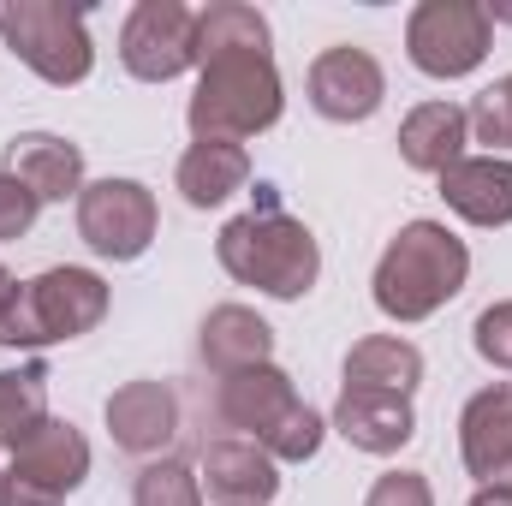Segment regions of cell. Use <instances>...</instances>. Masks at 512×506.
<instances>
[{
  "label": "cell",
  "mask_w": 512,
  "mask_h": 506,
  "mask_svg": "<svg viewBox=\"0 0 512 506\" xmlns=\"http://www.w3.org/2000/svg\"><path fill=\"white\" fill-rule=\"evenodd\" d=\"M215 256L221 268L239 280V286H256L268 298H304L322 274V251H316V233L280 209V191L274 185H256V209L233 215L215 239Z\"/></svg>",
  "instance_id": "obj_1"
},
{
  "label": "cell",
  "mask_w": 512,
  "mask_h": 506,
  "mask_svg": "<svg viewBox=\"0 0 512 506\" xmlns=\"http://www.w3.org/2000/svg\"><path fill=\"white\" fill-rule=\"evenodd\" d=\"M465 280H471V251L459 233H447L441 221H405L376 262L370 292L387 322H429L441 304L465 292Z\"/></svg>",
  "instance_id": "obj_2"
},
{
  "label": "cell",
  "mask_w": 512,
  "mask_h": 506,
  "mask_svg": "<svg viewBox=\"0 0 512 506\" xmlns=\"http://www.w3.org/2000/svg\"><path fill=\"white\" fill-rule=\"evenodd\" d=\"M197 90L185 108V126L197 143H245L280 126L286 114V84L274 72V54H221L197 66Z\"/></svg>",
  "instance_id": "obj_3"
},
{
  "label": "cell",
  "mask_w": 512,
  "mask_h": 506,
  "mask_svg": "<svg viewBox=\"0 0 512 506\" xmlns=\"http://www.w3.org/2000/svg\"><path fill=\"white\" fill-rule=\"evenodd\" d=\"M108 316V280L96 268H42L36 280H18L6 310H0V346L6 352H36L54 340H78Z\"/></svg>",
  "instance_id": "obj_4"
},
{
  "label": "cell",
  "mask_w": 512,
  "mask_h": 506,
  "mask_svg": "<svg viewBox=\"0 0 512 506\" xmlns=\"http://www.w3.org/2000/svg\"><path fill=\"white\" fill-rule=\"evenodd\" d=\"M0 42L12 60H24L42 84H84L96 66V42L84 24V6L66 0H6L0 6Z\"/></svg>",
  "instance_id": "obj_5"
},
{
  "label": "cell",
  "mask_w": 512,
  "mask_h": 506,
  "mask_svg": "<svg viewBox=\"0 0 512 506\" xmlns=\"http://www.w3.org/2000/svg\"><path fill=\"white\" fill-rule=\"evenodd\" d=\"M495 48V18L477 0H423L405 18V54L423 78H471Z\"/></svg>",
  "instance_id": "obj_6"
},
{
  "label": "cell",
  "mask_w": 512,
  "mask_h": 506,
  "mask_svg": "<svg viewBox=\"0 0 512 506\" xmlns=\"http://www.w3.org/2000/svg\"><path fill=\"white\" fill-rule=\"evenodd\" d=\"M161 233L155 191L143 179H96L78 191V239L108 262H137Z\"/></svg>",
  "instance_id": "obj_7"
},
{
  "label": "cell",
  "mask_w": 512,
  "mask_h": 506,
  "mask_svg": "<svg viewBox=\"0 0 512 506\" xmlns=\"http://www.w3.org/2000/svg\"><path fill=\"white\" fill-rule=\"evenodd\" d=\"M120 60L143 84H173L197 66V12L185 0H137L120 24Z\"/></svg>",
  "instance_id": "obj_8"
},
{
  "label": "cell",
  "mask_w": 512,
  "mask_h": 506,
  "mask_svg": "<svg viewBox=\"0 0 512 506\" xmlns=\"http://www.w3.org/2000/svg\"><path fill=\"white\" fill-rule=\"evenodd\" d=\"M387 72L370 48H322L310 60V108L334 126H358L382 108Z\"/></svg>",
  "instance_id": "obj_9"
},
{
  "label": "cell",
  "mask_w": 512,
  "mask_h": 506,
  "mask_svg": "<svg viewBox=\"0 0 512 506\" xmlns=\"http://www.w3.org/2000/svg\"><path fill=\"white\" fill-rule=\"evenodd\" d=\"M459 459L483 489L512 483V381H495L459 411Z\"/></svg>",
  "instance_id": "obj_10"
},
{
  "label": "cell",
  "mask_w": 512,
  "mask_h": 506,
  "mask_svg": "<svg viewBox=\"0 0 512 506\" xmlns=\"http://www.w3.org/2000/svg\"><path fill=\"white\" fill-rule=\"evenodd\" d=\"M36 203H66L84 191V149L72 137H54V131H18L6 143V167Z\"/></svg>",
  "instance_id": "obj_11"
},
{
  "label": "cell",
  "mask_w": 512,
  "mask_h": 506,
  "mask_svg": "<svg viewBox=\"0 0 512 506\" xmlns=\"http://www.w3.org/2000/svg\"><path fill=\"white\" fill-rule=\"evenodd\" d=\"M108 435L131 459H155L179 435V399L167 381H126L108 399Z\"/></svg>",
  "instance_id": "obj_12"
},
{
  "label": "cell",
  "mask_w": 512,
  "mask_h": 506,
  "mask_svg": "<svg viewBox=\"0 0 512 506\" xmlns=\"http://www.w3.org/2000/svg\"><path fill=\"white\" fill-rule=\"evenodd\" d=\"M292 405H298V387H292V376H286L280 364L239 370V376H227L221 387H215V411H221V423L239 429V435L256 441V447L274 435V423H280Z\"/></svg>",
  "instance_id": "obj_13"
},
{
  "label": "cell",
  "mask_w": 512,
  "mask_h": 506,
  "mask_svg": "<svg viewBox=\"0 0 512 506\" xmlns=\"http://www.w3.org/2000/svg\"><path fill=\"white\" fill-rule=\"evenodd\" d=\"M334 429L358 447V453H399L417 435V411L411 393H382V387H340L334 405Z\"/></svg>",
  "instance_id": "obj_14"
},
{
  "label": "cell",
  "mask_w": 512,
  "mask_h": 506,
  "mask_svg": "<svg viewBox=\"0 0 512 506\" xmlns=\"http://www.w3.org/2000/svg\"><path fill=\"white\" fill-rule=\"evenodd\" d=\"M12 471L18 477H30V483H42V489H54L60 501L90 477V441L66 423V417H42L18 447H12Z\"/></svg>",
  "instance_id": "obj_15"
},
{
  "label": "cell",
  "mask_w": 512,
  "mask_h": 506,
  "mask_svg": "<svg viewBox=\"0 0 512 506\" xmlns=\"http://www.w3.org/2000/svg\"><path fill=\"white\" fill-rule=\"evenodd\" d=\"M441 197L471 227H507L512 221V161L507 155H465L441 173Z\"/></svg>",
  "instance_id": "obj_16"
},
{
  "label": "cell",
  "mask_w": 512,
  "mask_h": 506,
  "mask_svg": "<svg viewBox=\"0 0 512 506\" xmlns=\"http://www.w3.org/2000/svg\"><path fill=\"white\" fill-rule=\"evenodd\" d=\"M203 483L221 506H268L280 495V465L245 441V435H227L203 453Z\"/></svg>",
  "instance_id": "obj_17"
},
{
  "label": "cell",
  "mask_w": 512,
  "mask_h": 506,
  "mask_svg": "<svg viewBox=\"0 0 512 506\" xmlns=\"http://www.w3.org/2000/svg\"><path fill=\"white\" fill-rule=\"evenodd\" d=\"M197 352H203V364L215 370V376H239V370H256V364H268V352H274V328L256 316L251 304H215L209 316H203V340H197Z\"/></svg>",
  "instance_id": "obj_18"
},
{
  "label": "cell",
  "mask_w": 512,
  "mask_h": 506,
  "mask_svg": "<svg viewBox=\"0 0 512 506\" xmlns=\"http://www.w3.org/2000/svg\"><path fill=\"white\" fill-rule=\"evenodd\" d=\"M465 143H471V114L459 102H423L399 120V155L417 173L441 179L453 161H465Z\"/></svg>",
  "instance_id": "obj_19"
},
{
  "label": "cell",
  "mask_w": 512,
  "mask_h": 506,
  "mask_svg": "<svg viewBox=\"0 0 512 506\" xmlns=\"http://www.w3.org/2000/svg\"><path fill=\"white\" fill-rule=\"evenodd\" d=\"M173 185L191 209H221L251 185V155L245 143H191L173 167Z\"/></svg>",
  "instance_id": "obj_20"
},
{
  "label": "cell",
  "mask_w": 512,
  "mask_h": 506,
  "mask_svg": "<svg viewBox=\"0 0 512 506\" xmlns=\"http://www.w3.org/2000/svg\"><path fill=\"white\" fill-rule=\"evenodd\" d=\"M268 48H274V30L245 0H215L197 12V66L221 54H268Z\"/></svg>",
  "instance_id": "obj_21"
},
{
  "label": "cell",
  "mask_w": 512,
  "mask_h": 506,
  "mask_svg": "<svg viewBox=\"0 0 512 506\" xmlns=\"http://www.w3.org/2000/svg\"><path fill=\"white\" fill-rule=\"evenodd\" d=\"M423 381V352L399 334H370L346 352V387H382V393H411Z\"/></svg>",
  "instance_id": "obj_22"
},
{
  "label": "cell",
  "mask_w": 512,
  "mask_h": 506,
  "mask_svg": "<svg viewBox=\"0 0 512 506\" xmlns=\"http://www.w3.org/2000/svg\"><path fill=\"white\" fill-rule=\"evenodd\" d=\"M42 417H48V370L42 364L0 370V447L12 453Z\"/></svg>",
  "instance_id": "obj_23"
},
{
  "label": "cell",
  "mask_w": 512,
  "mask_h": 506,
  "mask_svg": "<svg viewBox=\"0 0 512 506\" xmlns=\"http://www.w3.org/2000/svg\"><path fill=\"white\" fill-rule=\"evenodd\" d=\"M131 506H203V477H191V465L179 459H155L137 471Z\"/></svg>",
  "instance_id": "obj_24"
},
{
  "label": "cell",
  "mask_w": 512,
  "mask_h": 506,
  "mask_svg": "<svg viewBox=\"0 0 512 506\" xmlns=\"http://www.w3.org/2000/svg\"><path fill=\"white\" fill-rule=\"evenodd\" d=\"M322 435H328V423H322V411H310L304 399L274 423V435L262 441V453L274 459V465H304V459H316L322 453Z\"/></svg>",
  "instance_id": "obj_25"
},
{
  "label": "cell",
  "mask_w": 512,
  "mask_h": 506,
  "mask_svg": "<svg viewBox=\"0 0 512 506\" xmlns=\"http://www.w3.org/2000/svg\"><path fill=\"white\" fill-rule=\"evenodd\" d=\"M471 137L477 143H489V155H501V149H512V72L507 78H495L471 108Z\"/></svg>",
  "instance_id": "obj_26"
},
{
  "label": "cell",
  "mask_w": 512,
  "mask_h": 506,
  "mask_svg": "<svg viewBox=\"0 0 512 506\" xmlns=\"http://www.w3.org/2000/svg\"><path fill=\"white\" fill-rule=\"evenodd\" d=\"M471 346H477V358H483V364L512 370V298L489 304V310L477 316V328H471Z\"/></svg>",
  "instance_id": "obj_27"
},
{
  "label": "cell",
  "mask_w": 512,
  "mask_h": 506,
  "mask_svg": "<svg viewBox=\"0 0 512 506\" xmlns=\"http://www.w3.org/2000/svg\"><path fill=\"white\" fill-rule=\"evenodd\" d=\"M36 215H42V203L12 179V173H0V245H12V239H24L30 227H36Z\"/></svg>",
  "instance_id": "obj_28"
},
{
  "label": "cell",
  "mask_w": 512,
  "mask_h": 506,
  "mask_svg": "<svg viewBox=\"0 0 512 506\" xmlns=\"http://www.w3.org/2000/svg\"><path fill=\"white\" fill-rule=\"evenodd\" d=\"M364 506H435V489H429L423 471H387L364 495Z\"/></svg>",
  "instance_id": "obj_29"
},
{
  "label": "cell",
  "mask_w": 512,
  "mask_h": 506,
  "mask_svg": "<svg viewBox=\"0 0 512 506\" xmlns=\"http://www.w3.org/2000/svg\"><path fill=\"white\" fill-rule=\"evenodd\" d=\"M0 506H66L54 489H42V483H30V477H18V471H6L0 477Z\"/></svg>",
  "instance_id": "obj_30"
},
{
  "label": "cell",
  "mask_w": 512,
  "mask_h": 506,
  "mask_svg": "<svg viewBox=\"0 0 512 506\" xmlns=\"http://www.w3.org/2000/svg\"><path fill=\"white\" fill-rule=\"evenodd\" d=\"M471 506H512V489H507V483H501V489H477Z\"/></svg>",
  "instance_id": "obj_31"
},
{
  "label": "cell",
  "mask_w": 512,
  "mask_h": 506,
  "mask_svg": "<svg viewBox=\"0 0 512 506\" xmlns=\"http://www.w3.org/2000/svg\"><path fill=\"white\" fill-rule=\"evenodd\" d=\"M12 286H18V280H12V274H6V262H0V310H6V298H12Z\"/></svg>",
  "instance_id": "obj_32"
},
{
  "label": "cell",
  "mask_w": 512,
  "mask_h": 506,
  "mask_svg": "<svg viewBox=\"0 0 512 506\" xmlns=\"http://www.w3.org/2000/svg\"><path fill=\"white\" fill-rule=\"evenodd\" d=\"M507 489H512V483H507Z\"/></svg>",
  "instance_id": "obj_33"
}]
</instances>
